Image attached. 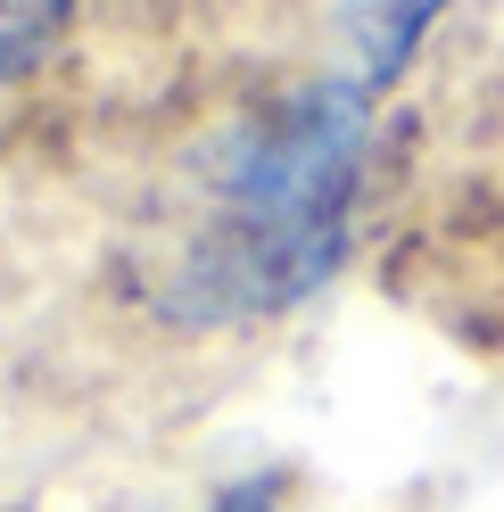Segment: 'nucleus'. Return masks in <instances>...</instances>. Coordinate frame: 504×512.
<instances>
[{
	"label": "nucleus",
	"mask_w": 504,
	"mask_h": 512,
	"mask_svg": "<svg viewBox=\"0 0 504 512\" xmlns=\"http://www.w3.org/2000/svg\"><path fill=\"white\" fill-rule=\"evenodd\" d=\"M364 157V91L314 83L232 124L207 157L199 199L157 248L149 298L182 323H240L323 290L348 248V199Z\"/></svg>",
	"instance_id": "nucleus-1"
},
{
	"label": "nucleus",
	"mask_w": 504,
	"mask_h": 512,
	"mask_svg": "<svg viewBox=\"0 0 504 512\" xmlns=\"http://www.w3.org/2000/svg\"><path fill=\"white\" fill-rule=\"evenodd\" d=\"M447 9V0H364V9H348V42H356V91H381L397 83V67L414 58V42L430 34V17Z\"/></svg>",
	"instance_id": "nucleus-2"
},
{
	"label": "nucleus",
	"mask_w": 504,
	"mask_h": 512,
	"mask_svg": "<svg viewBox=\"0 0 504 512\" xmlns=\"http://www.w3.org/2000/svg\"><path fill=\"white\" fill-rule=\"evenodd\" d=\"M58 25H67V0H0V83L34 75Z\"/></svg>",
	"instance_id": "nucleus-3"
},
{
	"label": "nucleus",
	"mask_w": 504,
	"mask_h": 512,
	"mask_svg": "<svg viewBox=\"0 0 504 512\" xmlns=\"http://www.w3.org/2000/svg\"><path fill=\"white\" fill-rule=\"evenodd\" d=\"M215 512H273V496H265V488H232Z\"/></svg>",
	"instance_id": "nucleus-4"
}]
</instances>
